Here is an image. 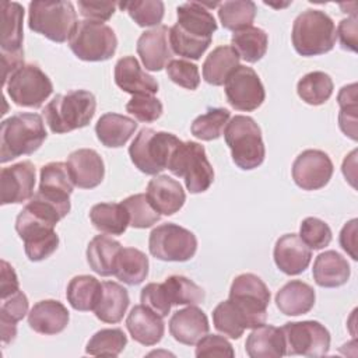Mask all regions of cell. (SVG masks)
Wrapping results in <instances>:
<instances>
[{
	"instance_id": "1",
	"label": "cell",
	"mask_w": 358,
	"mask_h": 358,
	"mask_svg": "<svg viewBox=\"0 0 358 358\" xmlns=\"http://www.w3.org/2000/svg\"><path fill=\"white\" fill-rule=\"evenodd\" d=\"M178 22L169 28L172 52L192 60H199L211 43L217 22L204 3L187 1L176 8Z\"/></svg>"
},
{
	"instance_id": "2",
	"label": "cell",
	"mask_w": 358,
	"mask_h": 358,
	"mask_svg": "<svg viewBox=\"0 0 358 358\" xmlns=\"http://www.w3.org/2000/svg\"><path fill=\"white\" fill-rule=\"evenodd\" d=\"M46 136L45 123L38 113H15L4 119L0 127V162L35 152Z\"/></svg>"
},
{
	"instance_id": "3",
	"label": "cell",
	"mask_w": 358,
	"mask_h": 358,
	"mask_svg": "<svg viewBox=\"0 0 358 358\" xmlns=\"http://www.w3.org/2000/svg\"><path fill=\"white\" fill-rule=\"evenodd\" d=\"M96 99L92 92L73 90L56 95L43 109V117L52 133L63 134L85 127L94 117Z\"/></svg>"
},
{
	"instance_id": "4",
	"label": "cell",
	"mask_w": 358,
	"mask_h": 358,
	"mask_svg": "<svg viewBox=\"0 0 358 358\" xmlns=\"http://www.w3.org/2000/svg\"><path fill=\"white\" fill-rule=\"evenodd\" d=\"M56 221L48 214L27 203L15 220V231L24 241L25 255L31 262H41L56 252L59 236Z\"/></svg>"
},
{
	"instance_id": "5",
	"label": "cell",
	"mask_w": 358,
	"mask_h": 358,
	"mask_svg": "<svg viewBox=\"0 0 358 358\" xmlns=\"http://www.w3.org/2000/svg\"><path fill=\"white\" fill-rule=\"evenodd\" d=\"M336 38V25L331 17L322 10H305L292 24V45L301 56H317L330 52Z\"/></svg>"
},
{
	"instance_id": "6",
	"label": "cell",
	"mask_w": 358,
	"mask_h": 358,
	"mask_svg": "<svg viewBox=\"0 0 358 358\" xmlns=\"http://www.w3.org/2000/svg\"><path fill=\"white\" fill-rule=\"evenodd\" d=\"M224 138L231 150L232 161L243 171L260 166L266 148L259 124L250 116L235 115L224 129Z\"/></svg>"
},
{
	"instance_id": "7",
	"label": "cell",
	"mask_w": 358,
	"mask_h": 358,
	"mask_svg": "<svg viewBox=\"0 0 358 358\" xmlns=\"http://www.w3.org/2000/svg\"><path fill=\"white\" fill-rule=\"evenodd\" d=\"M180 141L172 133L144 127L131 141L129 155L138 171L145 175H158L168 169L169 159Z\"/></svg>"
},
{
	"instance_id": "8",
	"label": "cell",
	"mask_w": 358,
	"mask_h": 358,
	"mask_svg": "<svg viewBox=\"0 0 358 358\" xmlns=\"http://www.w3.org/2000/svg\"><path fill=\"white\" fill-rule=\"evenodd\" d=\"M77 13L71 1H31L28 27L49 41L63 43L77 27Z\"/></svg>"
},
{
	"instance_id": "9",
	"label": "cell",
	"mask_w": 358,
	"mask_h": 358,
	"mask_svg": "<svg viewBox=\"0 0 358 358\" xmlns=\"http://www.w3.org/2000/svg\"><path fill=\"white\" fill-rule=\"evenodd\" d=\"M168 169L175 176L183 178L186 189L193 194L206 192L214 182V169L206 150L196 141H180L169 159Z\"/></svg>"
},
{
	"instance_id": "10",
	"label": "cell",
	"mask_w": 358,
	"mask_h": 358,
	"mask_svg": "<svg viewBox=\"0 0 358 358\" xmlns=\"http://www.w3.org/2000/svg\"><path fill=\"white\" fill-rule=\"evenodd\" d=\"M228 299L241 312L246 329H255L266 323L270 291L256 274L243 273L236 275L231 284Z\"/></svg>"
},
{
	"instance_id": "11",
	"label": "cell",
	"mask_w": 358,
	"mask_h": 358,
	"mask_svg": "<svg viewBox=\"0 0 358 358\" xmlns=\"http://www.w3.org/2000/svg\"><path fill=\"white\" fill-rule=\"evenodd\" d=\"M69 46L84 62H105L115 55L117 38L109 25L83 20L77 22L69 39Z\"/></svg>"
},
{
	"instance_id": "12",
	"label": "cell",
	"mask_w": 358,
	"mask_h": 358,
	"mask_svg": "<svg viewBox=\"0 0 358 358\" xmlns=\"http://www.w3.org/2000/svg\"><path fill=\"white\" fill-rule=\"evenodd\" d=\"M148 249L155 259L164 262H187L196 255L197 238L178 224H161L151 231Z\"/></svg>"
},
{
	"instance_id": "13",
	"label": "cell",
	"mask_w": 358,
	"mask_h": 358,
	"mask_svg": "<svg viewBox=\"0 0 358 358\" xmlns=\"http://www.w3.org/2000/svg\"><path fill=\"white\" fill-rule=\"evenodd\" d=\"M10 99L22 108H41L53 92V84L36 64H24L6 83Z\"/></svg>"
},
{
	"instance_id": "14",
	"label": "cell",
	"mask_w": 358,
	"mask_h": 358,
	"mask_svg": "<svg viewBox=\"0 0 358 358\" xmlns=\"http://www.w3.org/2000/svg\"><path fill=\"white\" fill-rule=\"evenodd\" d=\"M285 355L323 357L330 348L329 330L316 320L288 322L281 327Z\"/></svg>"
},
{
	"instance_id": "15",
	"label": "cell",
	"mask_w": 358,
	"mask_h": 358,
	"mask_svg": "<svg viewBox=\"0 0 358 358\" xmlns=\"http://www.w3.org/2000/svg\"><path fill=\"white\" fill-rule=\"evenodd\" d=\"M224 87L228 103L236 110H256L266 98V91L257 73L248 66L239 64L228 76Z\"/></svg>"
},
{
	"instance_id": "16",
	"label": "cell",
	"mask_w": 358,
	"mask_h": 358,
	"mask_svg": "<svg viewBox=\"0 0 358 358\" xmlns=\"http://www.w3.org/2000/svg\"><path fill=\"white\" fill-rule=\"evenodd\" d=\"M333 162L320 150L302 151L292 164V179L302 190H317L324 187L333 176Z\"/></svg>"
},
{
	"instance_id": "17",
	"label": "cell",
	"mask_w": 358,
	"mask_h": 358,
	"mask_svg": "<svg viewBox=\"0 0 358 358\" xmlns=\"http://www.w3.org/2000/svg\"><path fill=\"white\" fill-rule=\"evenodd\" d=\"M35 166L31 161H21L0 172L1 206L20 204L34 196Z\"/></svg>"
},
{
	"instance_id": "18",
	"label": "cell",
	"mask_w": 358,
	"mask_h": 358,
	"mask_svg": "<svg viewBox=\"0 0 358 358\" xmlns=\"http://www.w3.org/2000/svg\"><path fill=\"white\" fill-rule=\"evenodd\" d=\"M39 193L46 200L70 213V194L73 193L74 183L71 180L69 166L64 162H49L41 168Z\"/></svg>"
},
{
	"instance_id": "19",
	"label": "cell",
	"mask_w": 358,
	"mask_h": 358,
	"mask_svg": "<svg viewBox=\"0 0 358 358\" xmlns=\"http://www.w3.org/2000/svg\"><path fill=\"white\" fill-rule=\"evenodd\" d=\"M137 53L148 71H159L166 67L173 56L169 43V28L158 25L144 31L137 39Z\"/></svg>"
},
{
	"instance_id": "20",
	"label": "cell",
	"mask_w": 358,
	"mask_h": 358,
	"mask_svg": "<svg viewBox=\"0 0 358 358\" xmlns=\"http://www.w3.org/2000/svg\"><path fill=\"white\" fill-rule=\"evenodd\" d=\"M273 257L275 266L287 275H298L303 273L312 259V249L296 234H285L280 236L274 245Z\"/></svg>"
},
{
	"instance_id": "21",
	"label": "cell",
	"mask_w": 358,
	"mask_h": 358,
	"mask_svg": "<svg viewBox=\"0 0 358 358\" xmlns=\"http://www.w3.org/2000/svg\"><path fill=\"white\" fill-rule=\"evenodd\" d=\"M66 164L74 186L80 189H94L103 180V161L92 148H80L73 151Z\"/></svg>"
},
{
	"instance_id": "22",
	"label": "cell",
	"mask_w": 358,
	"mask_h": 358,
	"mask_svg": "<svg viewBox=\"0 0 358 358\" xmlns=\"http://www.w3.org/2000/svg\"><path fill=\"white\" fill-rule=\"evenodd\" d=\"M210 330L207 315L196 305L176 310L169 320V333L180 344L194 345Z\"/></svg>"
},
{
	"instance_id": "23",
	"label": "cell",
	"mask_w": 358,
	"mask_h": 358,
	"mask_svg": "<svg viewBox=\"0 0 358 358\" xmlns=\"http://www.w3.org/2000/svg\"><path fill=\"white\" fill-rule=\"evenodd\" d=\"M145 196L150 204L162 215L178 213L186 201L182 185L168 175H155L147 185Z\"/></svg>"
},
{
	"instance_id": "24",
	"label": "cell",
	"mask_w": 358,
	"mask_h": 358,
	"mask_svg": "<svg viewBox=\"0 0 358 358\" xmlns=\"http://www.w3.org/2000/svg\"><path fill=\"white\" fill-rule=\"evenodd\" d=\"M116 85L131 95H154L158 92L157 80L147 74L134 56H124L115 64Z\"/></svg>"
},
{
	"instance_id": "25",
	"label": "cell",
	"mask_w": 358,
	"mask_h": 358,
	"mask_svg": "<svg viewBox=\"0 0 358 358\" xmlns=\"http://www.w3.org/2000/svg\"><path fill=\"white\" fill-rule=\"evenodd\" d=\"M70 320L67 308L55 299H43L36 302L28 313L29 327L43 336L62 333Z\"/></svg>"
},
{
	"instance_id": "26",
	"label": "cell",
	"mask_w": 358,
	"mask_h": 358,
	"mask_svg": "<svg viewBox=\"0 0 358 358\" xmlns=\"http://www.w3.org/2000/svg\"><path fill=\"white\" fill-rule=\"evenodd\" d=\"M126 327L134 341L147 347L159 343L165 333L162 317L143 303L131 308L126 319Z\"/></svg>"
},
{
	"instance_id": "27",
	"label": "cell",
	"mask_w": 358,
	"mask_h": 358,
	"mask_svg": "<svg viewBox=\"0 0 358 358\" xmlns=\"http://www.w3.org/2000/svg\"><path fill=\"white\" fill-rule=\"evenodd\" d=\"M351 270L347 259L336 250H326L320 253L312 268L315 282L323 288H336L344 285L350 278Z\"/></svg>"
},
{
	"instance_id": "28",
	"label": "cell",
	"mask_w": 358,
	"mask_h": 358,
	"mask_svg": "<svg viewBox=\"0 0 358 358\" xmlns=\"http://www.w3.org/2000/svg\"><path fill=\"white\" fill-rule=\"evenodd\" d=\"M250 358H280L285 355V341L281 327L262 324L252 330L245 343Z\"/></svg>"
},
{
	"instance_id": "29",
	"label": "cell",
	"mask_w": 358,
	"mask_h": 358,
	"mask_svg": "<svg viewBox=\"0 0 358 358\" xmlns=\"http://www.w3.org/2000/svg\"><path fill=\"white\" fill-rule=\"evenodd\" d=\"M315 299V289L301 280L288 281L275 294V305L287 316L308 313L313 308Z\"/></svg>"
},
{
	"instance_id": "30",
	"label": "cell",
	"mask_w": 358,
	"mask_h": 358,
	"mask_svg": "<svg viewBox=\"0 0 358 358\" xmlns=\"http://www.w3.org/2000/svg\"><path fill=\"white\" fill-rule=\"evenodd\" d=\"M24 7L15 1L1 3V55L22 53Z\"/></svg>"
},
{
	"instance_id": "31",
	"label": "cell",
	"mask_w": 358,
	"mask_h": 358,
	"mask_svg": "<svg viewBox=\"0 0 358 358\" xmlns=\"http://www.w3.org/2000/svg\"><path fill=\"white\" fill-rule=\"evenodd\" d=\"M137 129V122L129 116L119 113H103L96 124L95 133L98 140L110 148H117L124 145Z\"/></svg>"
},
{
	"instance_id": "32",
	"label": "cell",
	"mask_w": 358,
	"mask_h": 358,
	"mask_svg": "<svg viewBox=\"0 0 358 358\" xmlns=\"http://www.w3.org/2000/svg\"><path fill=\"white\" fill-rule=\"evenodd\" d=\"M129 303V292L123 285L115 281H103L94 313L103 323H119L123 319Z\"/></svg>"
},
{
	"instance_id": "33",
	"label": "cell",
	"mask_w": 358,
	"mask_h": 358,
	"mask_svg": "<svg viewBox=\"0 0 358 358\" xmlns=\"http://www.w3.org/2000/svg\"><path fill=\"white\" fill-rule=\"evenodd\" d=\"M148 257L136 248H122L116 256L113 275L127 285H138L148 275Z\"/></svg>"
},
{
	"instance_id": "34",
	"label": "cell",
	"mask_w": 358,
	"mask_h": 358,
	"mask_svg": "<svg viewBox=\"0 0 358 358\" xmlns=\"http://www.w3.org/2000/svg\"><path fill=\"white\" fill-rule=\"evenodd\" d=\"M239 55L232 46H218L203 63V78L211 85H224L228 76L239 66Z\"/></svg>"
},
{
	"instance_id": "35",
	"label": "cell",
	"mask_w": 358,
	"mask_h": 358,
	"mask_svg": "<svg viewBox=\"0 0 358 358\" xmlns=\"http://www.w3.org/2000/svg\"><path fill=\"white\" fill-rule=\"evenodd\" d=\"M122 248L120 242L108 235L94 236L87 248V262L92 271L102 277L112 275L116 256Z\"/></svg>"
},
{
	"instance_id": "36",
	"label": "cell",
	"mask_w": 358,
	"mask_h": 358,
	"mask_svg": "<svg viewBox=\"0 0 358 358\" xmlns=\"http://www.w3.org/2000/svg\"><path fill=\"white\" fill-rule=\"evenodd\" d=\"M102 291V282L92 275H76L70 280L66 298L73 309L87 312L94 310Z\"/></svg>"
},
{
	"instance_id": "37",
	"label": "cell",
	"mask_w": 358,
	"mask_h": 358,
	"mask_svg": "<svg viewBox=\"0 0 358 358\" xmlns=\"http://www.w3.org/2000/svg\"><path fill=\"white\" fill-rule=\"evenodd\" d=\"M92 225L109 235H122L129 227V215L122 203H98L90 211Z\"/></svg>"
},
{
	"instance_id": "38",
	"label": "cell",
	"mask_w": 358,
	"mask_h": 358,
	"mask_svg": "<svg viewBox=\"0 0 358 358\" xmlns=\"http://www.w3.org/2000/svg\"><path fill=\"white\" fill-rule=\"evenodd\" d=\"M28 313V298L22 291H17L1 298L0 306V333L1 341L8 344L17 336V323Z\"/></svg>"
},
{
	"instance_id": "39",
	"label": "cell",
	"mask_w": 358,
	"mask_h": 358,
	"mask_svg": "<svg viewBox=\"0 0 358 358\" xmlns=\"http://www.w3.org/2000/svg\"><path fill=\"white\" fill-rule=\"evenodd\" d=\"M231 46L248 63L259 62L267 52L268 36L257 27H248L232 34Z\"/></svg>"
},
{
	"instance_id": "40",
	"label": "cell",
	"mask_w": 358,
	"mask_h": 358,
	"mask_svg": "<svg viewBox=\"0 0 358 358\" xmlns=\"http://www.w3.org/2000/svg\"><path fill=\"white\" fill-rule=\"evenodd\" d=\"M333 80L324 71H310L296 84L298 96L312 106H319L327 102L333 94Z\"/></svg>"
},
{
	"instance_id": "41",
	"label": "cell",
	"mask_w": 358,
	"mask_h": 358,
	"mask_svg": "<svg viewBox=\"0 0 358 358\" xmlns=\"http://www.w3.org/2000/svg\"><path fill=\"white\" fill-rule=\"evenodd\" d=\"M256 11V4L250 0H231L220 3L218 18L225 29L236 32L252 27Z\"/></svg>"
},
{
	"instance_id": "42",
	"label": "cell",
	"mask_w": 358,
	"mask_h": 358,
	"mask_svg": "<svg viewBox=\"0 0 358 358\" xmlns=\"http://www.w3.org/2000/svg\"><path fill=\"white\" fill-rule=\"evenodd\" d=\"M171 305H197L206 298L204 289L183 275H171L164 282Z\"/></svg>"
},
{
	"instance_id": "43",
	"label": "cell",
	"mask_w": 358,
	"mask_h": 358,
	"mask_svg": "<svg viewBox=\"0 0 358 358\" xmlns=\"http://www.w3.org/2000/svg\"><path fill=\"white\" fill-rule=\"evenodd\" d=\"M229 110L225 108H210L206 113L197 116L192 126V134L203 141H211L221 137L228 120Z\"/></svg>"
},
{
	"instance_id": "44",
	"label": "cell",
	"mask_w": 358,
	"mask_h": 358,
	"mask_svg": "<svg viewBox=\"0 0 358 358\" xmlns=\"http://www.w3.org/2000/svg\"><path fill=\"white\" fill-rule=\"evenodd\" d=\"M126 344L127 337L122 329H102L88 340L85 352L94 357H117Z\"/></svg>"
},
{
	"instance_id": "45",
	"label": "cell",
	"mask_w": 358,
	"mask_h": 358,
	"mask_svg": "<svg viewBox=\"0 0 358 358\" xmlns=\"http://www.w3.org/2000/svg\"><path fill=\"white\" fill-rule=\"evenodd\" d=\"M214 327L224 336L238 340L246 330L245 320L235 305L227 299L220 302L213 310Z\"/></svg>"
},
{
	"instance_id": "46",
	"label": "cell",
	"mask_w": 358,
	"mask_h": 358,
	"mask_svg": "<svg viewBox=\"0 0 358 358\" xmlns=\"http://www.w3.org/2000/svg\"><path fill=\"white\" fill-rule=\"evenodd\" d=\"M129 215V225L133 228H150L161 220V214L150 204L144 193L126 197L122 201Z\"/></svg>"
},
{
	"instance_id": "47",
	"label": "cell",
	"mask_w": 358,
	"mask_h": 358,
	"mask_svg": "<svg viewBox=\"0 0 358 358\" xmlns=\"http://www.w3.org/2000/svg\"><path fill=\"white\" fill-rule=\"evenodd\" d=\"M122 10H126L131 20L138 27H158L164 18L165 6L161 0H137L117 3Z\"/></svg>"
},
{
	"instance_id": "48",
	"label": "cell",
	"mask_w": 358,
	"mask_h": 358,
	"mask_svg": "<svg viewBox=\"0 0 358 358\" xmlns=\"http://www.w3.org/2000/svg\"><path fill=\"white\" fill-rule=\"evenodd\" d=\"M337 101L340 105L338 126L345 136L357 141V84L344 85L337 95Z\"/></svg>"
},
{
	"instance_id": "49",
	"label": "cell",
	"mask_w": 358,
	"mask_h": 358,
	"mask_svg": "<svg viewBox=\"0 0 358 358\" xmlns=\"http://www.w3.org/2000/svg\"><path fill=\"white\" fill-rule=\"evenodd\" d=\"M299 238L309 249L320 250L331 242V229L323 220L308 217L299 227Z\"/></svg>"
},
{
	"instance_id": "50",
	"label": "cell",
	"mask_w": 358,
	"mask_h": 358,
	"mask_svg": "<svg viewBox=\"0 0 358 358\" xmlns=\"http://www.w3.org/2000/svg\"><path fill=\"white\" fill-rule=\"evenodd\" d=\"M126 110L133 115L137 120L144 123H151L159 119L164 106L162 102L154 95H133V98L126 103Z\"/></svg>"
},
{
	"instance_id": "51",
	"label": "cell",
	"mask_w": 358,
	"mask_h": 358,
	"mask_svg": "<svg viewBox=\"0 0 358 358\" xmlns=\"http://www.w3.org/2000/svg\"><path fill=\"white\" fill-rule=\"evenodd\" d=\"M166 74L172 83L186 90H196L200 84L199 67L183 59H172L166 64Z\"/></svg>"
},
{
	"instance_id": "52",
	"label": "cell",
	"mask_w": 358,
	"mask_h": 358,
	"mask_svg": "<svg viewBox=\"0 0 358 358\" xmlns=\"http://www.w3.org/2000/svg\"><path fill=\"white\" fill-rule=\"evenodd\" d=\"M194 354L197 358H204V357L232 358V357H235L234 347L225 337L217 336V334H208V333L197 341Z\"/></svg>"
},
{
	"instance_id": "53",
	"label": "cell",
	"mask_w": 358,
	"mask_h": 358,
	"mask_svg": "<svg viewBox=\"0 0 358 358\" xmlns=\"http://www.w3.org/2000/svg\"><path fill=\"white\" fill-rule=\"evenodd\" d=\"M140 301L144 306L151 309L154 313H157L161 317L168 316L171 310V302L166 296V292L164 289L162 284L158 282H150L147 284L140 294Z\"/></svg>"
},
{
	"instance_id": "54",
	"label": "cell",
	"mask_w": 358,
	"mask_h": 358,
	"mask_svg": "<svg viewBox=\"0 0 358 358\" xmlns=\"http://www.w3.org/2000/svg\"><path fill=\"white\" fill-rule=\"evenodd\" d=\"M78 6V13L88 21H95V22H103L108 21L116 7L117 3L115 1H84L80 0L77 3Z\"/></svg>"
},
{
	"instance_id": "55",
	"label": "cell",
	"mask_w": 358,
	"mask_h": 358,
	"mask_svg": "<svg viewBox=\"0 0 358 358\" xmlns=\"http://www.w3.org/2000/svg\"><path fill=\"white\" fill-rule=\"evenodd\" d=\"M336 34L340 38L343 49L350 52H357V34H358V18L357 14H352L348 18L340 21Z\"/></svg>"
},
{
	"instance_id": "56",
	"label": "cell",
	"mask_w": 358,
	"mask_h": 358,
	"mask_svg": "<svg viewBox=\"0 0 358 358\" xmlns=\"http://www.w3.org/2000/svg\"><path fill=\"white\" fill-rule=\"evenodd\" d=\"M357 218L350 220L340 232V246L350 255L352 260L358 259L357 255Z\"/></svg>"
},
{
	"instance_id": "57",
	"label": "cell",
	"mask_w": 358,
	"mask_h": 358,
	"mask_svg": "<svg viewBox=\"0 0 358 358\" xmlns=\"http://www.w3.org/2000/svg\"><path fill=\"white\" fill-rule=\"evenodd\" d=\"M20 289V282L18 277L13 268V266L1 260V277H0V295L1 298H6Z\"/></svg>"
}]
</instances>
